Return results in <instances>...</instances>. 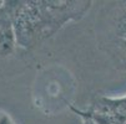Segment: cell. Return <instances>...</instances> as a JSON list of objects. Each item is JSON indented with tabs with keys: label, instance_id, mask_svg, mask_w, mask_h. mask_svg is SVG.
Listing matches in <instances>:
<instances>
[{
	"label": "cell",
	"instance_id": "cell-6",
	"mask_svg": "<svg viewBox=\"0 0 126 124\" xmlns=\"http://www.w3.org/2000/svg\"><path fill=\"white\" fill-rule=\"evenodd\" d=\"M0 115H1V113H0Z\"/></svg>",
	"mask_w": 126,
	"mask_h": 124
},
{
	"label": "cell",
	"instance_id": "cell-1",
	"mask_svg": "<svg viewBox=\"0 0 126 124\" xmlns=\"http://www.w3.org/2000/svg\"><path fill=\"white\" fill-rule=\"evenodd\" d=\"M15 32L10 24H3L0 26V55L6 56L14 48Z\"/></svg>",
	"mask_w": 126,
	"mask_h": 124
},
{
	"label": "cell",
	"instance_id": "cell-3",
	"mask_svg": "<svg viewBox=\"0 0 126 124\" xmlns=\"http://www.w3.org/2000/svg\"><path fill=\"white\" fill-rule=\"evenodd\" d=\"M75 112L82 118V124H97L87 113H82V112H80V111H75Z\"/></svg>",
	"mask_w": 126,
	"mask_h": 124
},
{
	"label": "cell",
	"instance_id": "cell-5",
	"mask_svg": "<svg viewBox=\"0 0 126 124\" xmlns=\"http://www.w3.org/2000/svg\"><path fill=\"white\" fill-rule=\"evenodd\" d=\"M1 4H3V1H0V8H1Z\"/></svg>",
	"mask_w": 126,
	"mask_h": 124
},
{
	"label": "cell",
	"instance_id": "cell-2",
	"mask_svg": "<svg viewBox=\"0 0 126 124\" xmlns=\"http://www.w3.org/2000/svg\"><path fill=\"white\" fill-rule=\"evenodd\" d=\"M116 31L120 36L126 39V14H124L120 19L117 20V25H116Z\"/></svg>",
	"mask_w": 126,
	"mask_h": 124
},
{
	"label": "cell",
	"instance_id": "cell-4",
	"mask_svg": "<svg viewBox=\"0 0 126 124\" xmlns=\"http://www.w3.org/2000/svg\"><path fill=\"white\" fill-rule=\"evenodd\" d=\"M0 124H13V122L6 114L1 113V115H0Z\"/></svg>",
	"mask_w": 126,
	"mask_h": 124
}]
</instances>
